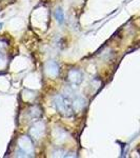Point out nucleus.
Instances as JSON below:
<instances>
[{
	"label": "nucleus",
	"mask_w": 140,
	"mask_h": 158,
	"mask_svg": "<svg viewBox=\"0 0 140 158\" xmlns=\"http://www.w3.org/2000/svg\"><path fill=\"white\" fill-rule=\"evenodd\" d=\"M30 133L32 135L33 138L39 139L44 133V123L43 122H36L34 126L31 128Z\"/></svg>",
	"instance_id": "obj_5"
},
{
	"label": "nucleus",
	"mask_w": 140,
	"mask_h": 158,
	"mask_svg": "<svg viewBox=\"0 0 140 158\" xmlns=\"http://www.w3.org/2000/svg\"><path fill=\"white\" fill-rule=\"evenodd\" d=\"M55 18L57 20V22L59 24H62L64 22V13H63V10L61 7H58L55 11Z\"/></svg>",
	"instance_id": "obj_7"
},
{
	"label": "nucleus",
	"mask_w": 140,
	"mask_h": 158,
	"mask_svg": "<svg viewBox=\"0 0 140 158\" xmlns=\"http://www.w3.org/2000/svg\"><path fill=\"white\" fill-rule=\"evenodd\" d=\"M45 73L49 77L55 78L59 75V65L58 63L54 60L47 61V63L45 64Z\"/></svg>",
	"instance_id": "obj_4"
},
{
	"label": "nucleus",
	"mask_w": 140,
	"mask_h": 158,
	"mask_svg": "<svg viewBox=\"0 0 140 158\" xmlns=\"http://www.w3.org/2000/svg\"><path fill=\"white\" fill-rule=\"evenodd\" d=\"M85 104H86L85 99L83 97H81V96H76V97L73 99V108L75 112L82 111L83 108L85 106Z\"/></svg>",
	"instance_id": "obj_6"
},
{
	"label": "nucleus",
	"mask_w": 140,
	"mask_h": 158,
	"mask_svg": "<svg viewBox=\"0 0 140 158\" xmlns=\"http://www.w3.org/2000/svg\"><path fill=\"white\" fill-rule=\"evenodd\" d=\"M68 80L71 85H79L83 81V73L77 69H72L68 73Z\"/></svg>",
	"instance_id": "obj_3"
},
{
	"label": "nucleus",
	"mask_w": 140,
	"mask_h": 158,
	"mask_svg": "<svg viewBox=\"0 0 140 158\" xmlns=\"http://www.w3.org/2000/svg\"><path fill=\"white\" fill-rule=\"evenodd\" d=\"M34 154V147H33V141L30 137L22 136L18 140V151H17V156L18 157H31Z\"/></svg>",
	"instance_id": "obj_2"
},
{
	"label": "nucleus",
	"mask_w": 140,
	"mask_h": 158,
	"mask_svg": "<svg viewBox=\"0 0 140 158\" xmlns=\"http://www.w3.org/2000/svg\"><path fill=\"white\" fill-rule=\"evenodd\" d=\"M2 27H3V23H2V22H0V30L2 29Z\"/></svg>",
	"instance_id": "obj_9"
},
{
	"label": "nucleus",
	"mask_w": 140,
	"mask_h": 158,
	"mask_svg": "<svg viewBox=\"0 0 140 158\" xmlns=\"http://www.w3.org/2000/svg\"><path fill=\"white\" fill-rule=\"evenodd\" d=\"M67 154H68L67 151L61 150V149H58L53 152V156L54 157H67Z\"/></svg>",
	"instance_id": "obj_8"
},
{
	"label": "nucleus",
	"mask_w": 140,
	"mask_h": 158,
	"mask_svg": "<svg viewBox=\"0 0 140 158\" xmlns=\"http://www.w3.org/2000/svg\"><path fill=\"white\" fill-rule=\"evenodd\" d=\"M53 102L56 108V111L65 117H71L74 115L75 111L73 108V99L67 94H58L55 95Z\"/></svg>",
	"instance_id": "obj_1"
}]
</instances>
